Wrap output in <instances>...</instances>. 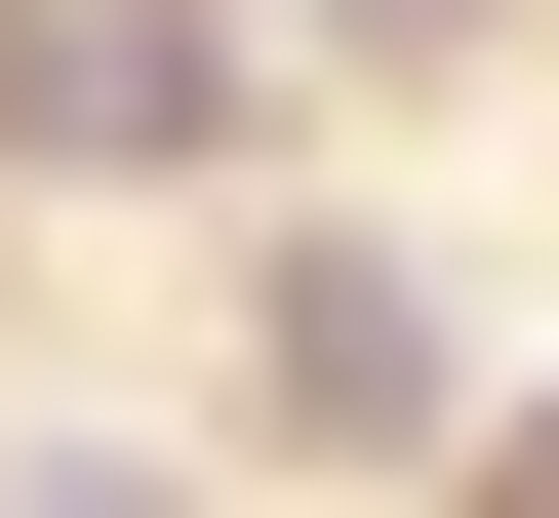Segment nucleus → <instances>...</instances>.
I'll return each instance as SVG.
<instances>
[{
  "label": "nucleus",
  "instance_id": "4",
  "mask_svg": "<svg viewBox=\"0 0 559 518\" xmlns=\"http://www.w3.org/2000/svg\"><path fill=\"white\" fill-rule=\"evenodd\" d=\"M240 40H400V81H440V40H479V0H240Z\"/></svg>",
  "mask_w": 559,
  "mask_h": 518
},
{
  "label": "nucleus",
  "instance_id": "1",
  "mask_svg": "<svg viewBox=\"0 0 559 518\" xmlns=\"http://www.w3.org/2000/svg\"><path fill=\"white\" fill-rule=\"evenodd\" d=\"M240 0H0V160H240Z\"/></svg>",
  "mask_w": 559,
  "mask_h": 518
},
{
  "label": "nucleus",
  "instance_id": "3",
  "mask_svg": "<svg viewBox=\"0 0 559 518\" xmlns=\"http://www.w3.org/2000/svg\"><path fill=\"white\" fill-rule=\"evenodd\" d=\"M440 518H559V399H479V438H440Z\"/></svg>",
  "mask_w": 559,
  "mask_h": 518
},
{
  "label": "nucleus",
  "instance_id": "5",
  "mask_svg": "<svg viewBox=\"0 0 559 518\" xmlns=\"http://www.w3.org/2000/svg\"><path fill=\"white\" fill-rule=\"evenodd\" d=\"M0 518H160V479H81V438H0Z\"/></svg>",
  "mask_w": 559,
  "mask_h": 518
},
{
  "label": "nucleus",
  "instance_id": "2",
  "mask_svg": "<svg viewBox=\"0 0 559 518\" xmlns=\"http://www.w3.org/2000/svg\"><path fill=\"white\" fill-rule=\"evenodd\" d=\"M240 399H280V438H479V320H440V240H280Z\"/></svg>",
  "mask_w": 559,
  "mask_h": 518
}]
</instances>
